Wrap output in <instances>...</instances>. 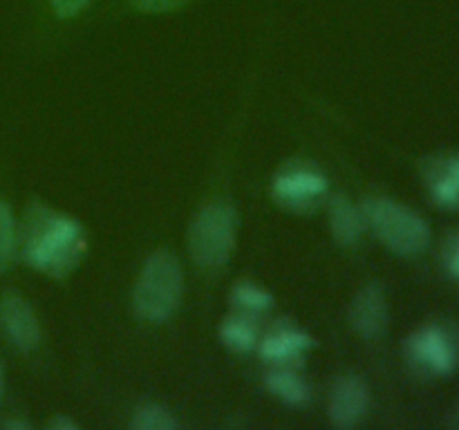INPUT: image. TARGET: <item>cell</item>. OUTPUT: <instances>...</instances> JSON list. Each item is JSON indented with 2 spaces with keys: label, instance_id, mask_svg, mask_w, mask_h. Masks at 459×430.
<instances>
[{
  "label": "cell",
  "instance_id": "13",
  "mask_svg": "<svg viewBox=\"0 0 459 430\" xmlns=\"http://www.w3.org/2000/svg\"><path fill=\"white\" fill-rule=\"evenodd\" d=\"M264 385L269 388V392L276 394L282 401L291 403V406H305L309 401L307 383L296 372L285 370V367L269 372L264 376Z\"/></svg>",
  "mask_w": 459,
  "mask_h": 430
},
{
  "label": "cell",
  "instance_id": "21",
  "mask_svg": "<svg viewBox=\"0 0 459 430\" xmlns=\"http://www.w3.org/2000/svg\"><path fill=\"white\" fill-rule=\"evenodd\" d=\"M49 428H52V430H76V424H74V421L65 419V417H56V419L49 424Z\"/></svg>",
  "mask_w": 459,
  "mask_h": 430
},
{
  "label": "cell",
  "instance_id": "18",
  "mask_svg": "<svg viewBox=\"0 0 459 430\" xmlns=\"http://www.w3.org/2000/svg\"><path fill=\"white\" fill-rule=\"evenodd\" d=\"M442 262H444V269H446L448 276L459 280V228L448 233L446 240H444Z\"/></svg>",
  "mask_w": 459,
  "mask_h": 430
},
{
  "label": "cell",
  "instance_id": "2",
  "mask_svg": "<svg viewBox=\"0 0 459 430\" xmlns=\"http://www.w3.org/2000/svg\"><path fill=\"white\" fill-rule=\"evenodd\" d=\"M184 291V273L169 251H155L146 260L133 294L134 314L148 322H164L178 312Z\"/></svg>",
  "mask_w": 459,
  "mask_h": 430
},
{
  "label": "cell",
  "instance_id": "6",
  "mask_svg": "<svg viewBox=\"0 0 459 430\" xmlns=\"http://www.w3.org/2000/svg\"><path fill=\"white\" fill-rule=\"evenodd\" d=\"M327 177L307 161H291L273 177V197L278 204L299 213H309L327 195Z\"/></svg>",
  "mask_w": 459,
  "mask_h": 430
},
{
  "label": "cell",
  "instance_id": "24",
  "mask_svg": "<svg viewBox=\"0 0 459 430\" xmlns=\"http://www.w3.org/2000/svg\"><path fill=\"white\" fill-rule=\"evenodd\" d=\"M457 424H459V410H457Z\"/></svg>",
  "mask_w": 459,
  "mask_h": 430
},
{
  "label": "cell",
  "instance_id": "16",
  "mask_svg": "<svg viewBox=\"0 0 459 430\" xmlns=\"http://www.w3.org/2000/svg\"><path fill=\"white\" fill-rule=\"evenodd\" d=\"M18 246V233L16 222H13V213L4 200H0V273L7 271L9 264L13 262Z\"/></svg>",
  "mask_w": 459,
  "mask_h": 430
},
{
  "label": "cell",
  "instance_id": "19",
  "mask_svg": "<svg viewBox=\"0 0 459 430\" xmlns=\"http://www.w3.org/2000/svg\"><path fill=\"white\" fill-rule=\"evenodd\" d=\"M191 0H130L137 12L143 13H164V12H175V9L184 7Z\"/></svg>",
  "mask_w": 459,
  "mask_h": 430
},
{
  "label": "cell",
  "instance_id": "23",
  "mask_svg": "<svg viewBox=\"0 0 459 430\" xmlns=\"http://www.w3.org/2000/svg\"><path fill=\"white\" fill-rule=\"evenodd\" d=\"M3 390H4V376H3V363H0V401H3Z\"/></svg>",
  "mask_w": 459,
  "mask_h": 430
},
{
  "label": "cell",
  "instance_id": "20",
  "mask_svg": "<svg viewBox=\"0 0 459 430\" xmlns=\"http://www.w3.org/2000/svg\"><path fill=\"white\" fill-rule=\"evenodd\" d=\"M94 0H49L52 4V12L58 18H74L79 16L83 9H88Z\"/></svg>",
  "mask_w": 459,
  "mask_h": 430
},
{
  "label": "cell",
  "instance_id": "3",
  "mask_svg": "<svg viewBox=\"0 0 459 430\" xmlns=\"http://www.w3.org/2000/svg\"><path fill=\"white\" fill-rule=\"evenodd\" d=\"M363 218L375 236L397 255H421L430 245V227L411 206L388 197H375L363 204Z\"/></svg>",
  "mask_w": 459,
  "mask_h": 430
},
{
  "label": "cell",
  "instance_id": "4",
  "mask_svg": "<svg viewBox=\"0 0 459 430\" xmlns=\"http://www.w3.org/2000/svg\"><path fill=\"white\" fill-rule=\"evenodd\" d=\"M238 218L233 206L215 202L202 209L188 233L193 260L204 269H218L231 258L236 245Z\"/></svg>",
  "mask_w": 459,
  "mask_h": 430
},
{
  "label": "cell",
  "instance_id": "1",
  "mask_svg": "<svg viewBox=\"0 0 459 430\" xmlns=\"http://www.w3.org/2000/svg\"><path fill=\"white\" fill-rule=\"evenodd\" d=\"M85 251V231L74 218L43 204L27 209L21 228V254L31 269L63 278L79 267Z\"/></svg>",
  "mask_w": 459,
  "mask_h": 430
},
{
  "label": "cell",
  "instance_id": "17",
  "mask_svg": "<svg viewBox=\"0 0 459 430\" xmlns=\"http://www.w3.org/2000/svg\"><path fill=\"white\" fill-rule=\"evenodd\" d=\"M133 426L137 430H175L178 421L170 415L166 408L155 406V403H146L134 412Z\"/></svg>",
  "mask_w": 459,
  "mask_h": 430
},
{
  "label": "cell",
  "instance_id": "5",
  "mask_svg": "<svg viewBox=\"0 0 459 430\" xmlns=\"http://www.w3.org/2000/svg\"><path fill=\"white\" fill-rule=\"evenodd\" d=\"M406 357L424 376H448L459 370V327L429 322L406 339Z\"/></svg>",
  "mask_w": 459,
  "mask_h": 430
},
{
  "label": "cell",
  "instance_id": "12",
  "mask_svg": "<svg viewBox=\"0 0 459 430\" xmlns=\"http://www.w3.org/2000/svg\"><path fill=\"white\" fill-rule=\"evenodd\" d=\"M330 224L336 242L343 246L357 245L366 231V218L363 211H359L348 197L336 195L330 202Z\"/></svg>",
  "mask_w": 459,
  "mask_h": 430
},
{
  "label": "cell",
  "instance_id": "15",
  "mask_svg": "<svg viewBox=\"0 0 459 430\" xmlns=\"http://www.w3.org/2000/svg\"><path fill=\"white\" fill-rule=\"evenodd\" d=\"M231 303L236 305L242 314L251 316V314H263L267 312V309H272L273 298L269 291H264L263 287L255 285V282L238 280L231 291Z\"/></svg>",
  "mask_w": 459,
  "mask_h": 430
},
{
  "label": "cell",
  "instance_id": "11",
  "mask_svg": "<svg viewBox=\"0 0 459 430\" xmlns=\"http://www.w3.org/2000/svg\"><path fill=\"white\" fill-rule=\"evenodd\" d=\"M312 348V339L291 325H281L269 331L260 343V354L272 363H291Z\"/></svg>",
  "mask_w": 459,
  "mask_h": 430
},
{
  "label": "cell",
  "instance_id": "22",
  "mask_svg": "<svg viewBox=\"0 0 459 430\" xmlns=\"http://www.w3.org/2000/svg\"><path fill=\"white\" fill-rule=\"evenodd\" d=\"M4 428H12V430H27V428H30V426H27L25 421H7V424H4Z\"/></svg>",
  "mask_w": 459,
  "mask_h": 430
},
{
  "label": "cell",
  "instance_id": "14",
  "mask_svg": "<svg viewBox=\"0 0 459 430\" xmlns=\"http://www.w3.org/2000/svg\"><path fill=\"white\" fill-rule=\"evenodd\" d=\"M220 339L224 340L227 348L236 349V352H249L258 343V327L247 314H238V316L227 318L222 322Z\"/></svg>",
  "mask_w": 459,
  "mask_h": 430
},
{
  "label": "cell",
  "instance_id": "7",
  "mask_svg": "<svg viewBox=\"0 0 459 430\" xmlns=\"http://www.w3.org/2000/svg\"><path fill=\"white\" fill-rule=\"evenodd\" d=\"M0 327L9 343L22 352H30L40 343V327L31 305L16 291L0 296Z\"/></svg>",
  "mask_w": 459,
  "mask_h": 430
},
{
  "label": "cell",
  "instance_id": "10",
  "mask_svg": "<svg viewBox=\"0 0 459 430\" xmlns=\"http://www.w3.org/2000/svg\"><path fill=\"white\" fill-rule=\"evenodd\" d=\"M350 321L363 339H379L384 334L388 325V305L379 285H368L354 298Z\"/></svg>",
  "mask_w": 459,
  "mask_h": 430
},
{
  "label": "cell",
  "instance_id": "9",
  "mask_svg": "<svg viewBox=\"0 0 459 430\" xmlns=\"http://www.w3.org/2000/svg\"><path fill=\"white\" fill-rule=\"evenodd\" d=\"M370 394L359 376H343L336 381L330 394V419L336 428H352L366 417Z\"/></svg>",
  "mask_w": 459,
  "mask_h": 430
},
{
  "label": "cell",
  "instance_id": "8",
  "mask_svg": "<svg viewBox=\"0 0 459 430\" xmlns=\"http://www.w3.org/2000/svg\"><path fill=\"white\" fill-rule=\"evenodd\" d=\"M424 184L430 200L446 211H459V152L446 150L424 161Z\"/></svg>",
  "mask_w": 459,
  "mask_h": 430
}]
</instances>
